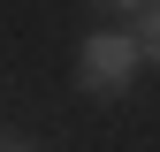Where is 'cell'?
Instances as JSON below:
<instances>
[{"label": "cell", "instance_id": "obj_4", "mask_svg": "<svg viewBox=\"0 0 160 152\" xmlns=\"http://www.w3.org/2000/svg\"><path fill=\"white\" fill-rule=\"evenodd\" d=\"M0 152H8V145H0Z\"/></svg>", "mask_w": 160, "mask_h": 152}, {"label": "cell", "instance_id": "obj_1", "mask_svg": "<svg viewBox=\"0 0 160 152\" xmlns=\"http://www.w3.org/2000/svg\"><path fill=\"white\" fill-rule=\"evenodd\" d=\"M137 38L130 31H92L84 38V53H76V84L84 91H99V99H122L130 91V76H137Z\"/></svg>", "mask_w": 160, "mask_h": 152}, {"label": "cell", "instance_id": "obj_2", "mask_svg": "<svg viewBox=\"0 0 160 152\" xmlns=\"http://www.w3.org/2000/svg\"><path fill=\"white\" fill-rule=\"evenodd\" d=\"M130 23H137V31H130V38H137V53H152V61H160V0H145Z\"/></svg>", "mask_w": 160, "mask_h": 152}, {"label": "cell", "instance_id": "obj_3", "mask_svg": "<svg viewBox=\"0 0 160 152\" xmlns=\"http://www.w3.org/2000/svg\"><path fill=\"white\" fill-rule=\"evenodd\" d=\"M99 8H114V15H137V8H145V0H99Z\"/></svg>", "mask_w": 160, "mask_h": 152}]
</instances>
